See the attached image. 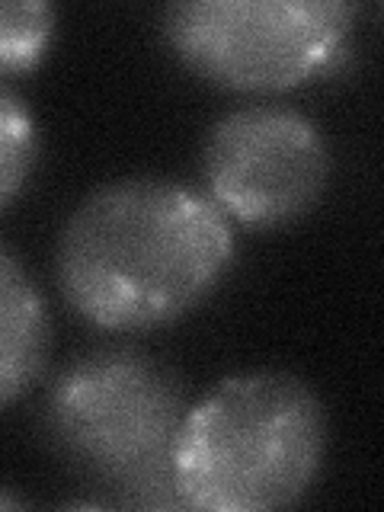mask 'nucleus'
Listing matches in <instances>:
<instances>
[{
	"mask_svg": "<svg viewBox=\"0 0 384 512\" xmlns=\"http://www.w3.org/2000/svg\"><path fill=\"white\" fill-rule=\"evenodd\" d=\"M16 506H20V500H16V496H10V493L0 490V509H16Z\"/></svg>",
	"mask_w": 384,
	"mask_h": 512,
	"instance_id": "9",
	"label": "nucleus"
},
{
	"mask_svg": "<svg viewBox=\"0 0 384 512\" xmlns=\"http://www.w3.org/2000/svg\"><path fill=\"white\" fill-rule=\"evenodd\" d=\"M324 455L327 410L311 384L288 372H247L186 410L173 487L186 509H285L314 487Z\"/></svg>",
	"mask_w": 384,
	"mask_h": 512,
	"instance_id": "2",
	"label": "nucleus"
},
{
	"mask_svg": "<svg viewBox=\"0 0 384 512\" xmlns=\"http://www.w3.org/2000/svg\"><path fill=\"white\" fill-rule=\"evenodd\" d=\"M39 157V132L26 100L0 80V212L20 196Z\"/></svg>",
	"mask_w": 384,
	"mask_h": 512,
	"instance_id": "7",
	"label": "nucleus"
},
{
	"mask_svg": "<svg viewBox=\"0 0 384 512\" xmlns=\"http://www.w3.org/2000/svg\"><path fill=\"white\" fill-rule=\"evenodd\" d=\"M173 368L128 343L87 349L45 394V436L71 468L116 490L128 509L183 506L173 487V445L186 416Z\"/></svg>",
	"mask_w": 384,
	"mask_h": 512,
	"instance_id": "3",
	"label": "nucleus"
},
{
	"mask_svg": "<svg viewBox=\"0 0 384 512\" xmlns=\"http://www.w3.org/2000/svg\"><path fill=\"white\" fill-rule=\"evenodd\" d=\"M52 32V4H45V0H0V77L26 74L36 68Z\"/></svg>",
	"mask_w": 384,
	"mask_h": 512,
	"instance_id": "8",
	"label": "nucleus"
},
{
	"mask_svg": "<svg viewBox=\"0 0 384 512\" xmlns=\"http://www.w3.org/2000/svg\"><path fill=\"white\" fill-rule=\"evenodd\" d=\"M330 148L314 119L282 103L237 106L215 122L202 176L224 218L285 228L314 212L330 183Z\"/></svg>",
	"mask_w": 384,
	"mask_h": 512,
	"instance_id": "5",
	"label": "nucleus"
},
{
	"mask_svg": "<svg viewBox=\"0 0 384 512\" xmlns=\"http://www.w3.org/2000/svg\"><path fill=\"white\" fill-rule=\"evenodd\" d=\"M234 263L221 208L186 183L128 176L74 208L58 240V282L87 324L135 333L192 314Z\"/></svg>",
	"mask_w": 384,
	"mask_h": 512,
	"instance_id": "1",
	"label": "nucleus"
},
{
	"mask_svg": "<svg viewBox=\"0 0 384 512\" xmlns=\"http://www.w3.org/2000/svg\"><path fill=\"white\" fill-rule=\"evenodd\" d=\"M352 16L343 0H180L164 10V36L208 84L269 93L330 74Z\"/></svg>",
	"mask_w": 384,
	"mask_h": 512,
	"instance_id": "4",
	"label": "nucleus"
},
{
	"mask_svg": "<svg viewBox=\"0 0 384 512\" xmlns=\"http://www.w3.org/2000/svg\"><path fill=\"white\" fill-rule=\"evenodd\" d=\"M52 324L39 285L0 247V407L23 397L45 372Z\"/></svg>",
	"mask_w": 384,
	"mask_h": 512,
	"instance_id": "6",
	"label": "nucleus"
}]
</instances>
